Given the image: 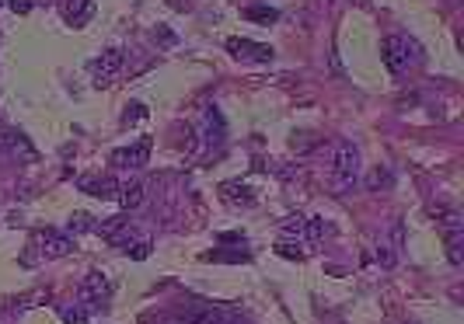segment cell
<instances>
[{"mask_svg": "<svg viewBox=\"0 0 464 324\" xmlns=\"http://www.w3.org/2000/svg\"><path fill=\"white\" fill-rule=\"evenodd\" d=\"M206 261H252V251H206Z\"/></svg>", "mask_w": 464, "mask_h": 324, "instance_id": "21", "label": "cell"}, {"mask_svg": "<svg viewBox=\"0 0 464 324\" xmlns=\"http://www.w3.org/2000/svg\"><path fill=\"white\" fill-rule=\"evenodd\" d=\"M387 185H391V171H387V168H377V171L367 178V188H370V192H381V188H387Z\"/></svg>", "mask_w": 464, "mask_h": 324, "instance_id": "24", "label": "cell"}, {"mask_svg": "<svg viewBox=\"0 0 464 324\" xmlns=\"http://www.w3.org/2000/svg\"><path fill=\"white\" fill-rule=\"evenodd\" d=\"M119 202H122V209L129 213V209H136L143 199H147V185L140 181V178H133V181H126V185H119V195H115Z\"/></svg>", "mask_w": 464, "mask_h": 324, "instance_id": "14", "label": "cell"}, {"mask_svg": "<svg viewBox=\"0 0 464 324\" xmlns=\"http://www.w3.org/2000/svg\"><path fill=\"white\" fill-rule=\"evenodd\" d=\"M301 237L304 234V216H287V223H283V237Z\"/></svg>", "mask_w": 464, "mask_h": 324, "instance_id": "29", "label": "cell"}, {"mask_svg": "<svg viewBox=\"0 0 464 324\" xmlns=\"http://www.w3.org/2000/svg\"><path fill=\"white\" fill-rule=\"evenodd\" d=\"M223 324H241V321H238V317H234V321H230V317H227V321H223Z\"/></svg>", "mask_w": 464, "mask_h": 324, "instance_id": "35", "label": "cell"}, {"mask_svg": "<svg viewBox=\"0 0 464 324\" xmlns=\"http://www.w3.org/2000/svg\"><path fill=\"white\" fill-rule=\"evenodd\" d=\"M223 321H227V314L216 307H195L185 314V324H223Z\"/></svg>", "mask_w": 464, "mask_h": 324, "instance_id": "16", "label": "cell"}, {"mask_svg": "<svg viewBox=\"0 0 464 324\" xmlns=\"http://www.w3.org/2000/svg\"><path fill=\"white\" fill-rule=\"evenodd\" d=\"M8 8H11L15 15H29V11H32V0H8Z\"/></svg>", "mask_w": 464, "mask_h": 324, "instance_id": "30", "label": "cell"}, {"mask_svg": "<svg viewBox=\"0 0 464 324\" xmlns=\"http://www.w3.org/2000/svg\"><path fill=\"white\" fill-rule=\"evenodd\" d=\"M171 11H192V0H168Z\"/></svg>", "mask_w": 464, "mask_h": 324, "instance_id": "32", "label": "cell"}, {"mask_svg": "<svg viewBox=\"0 0 464 324\" xmlns=\"http://www.w3.org/2000/svg\"><path fill=\"white\" fill-rule=\"evenodd\" d=\"M332 70H335V74H339V77H342V74H346V70H342V63H339V56H335V53H332Z\"/></svg>", "mask_w": 464, "mask_h": 324, "instance_id": "34", "label": "cell"}, {"mask_svg": "<svg viewBox=\"0 0 464 324\" xmlns=\"http://www.w3.org/2000/svg\"><path fill=\"white\" fill-rule=\"evenodd\" d=\"M304 234H307L311 241H321V237H332L335 227H332L325 216H311V220H304Z\"/></svg>", "mask_w": 464, "mask_h": 324, "instance_id": "18", "label": "cell"}, {"mask_svg": "<svg viewBox=\"0 0 464 324\" xmlns=\"http://www.w3.org/2000/svg\"><path fill=\"white\" fill-rule=\"evenodd\" d=\"M4 4H8V0H0V8H4Z\"/></svg>", "mask_w": 464, "mask_h": 324, "instance_id": "37", "label": "cell"}, {"mask_svg": "<svg viewBox=\"0 0 464 324\" xmlns=\"http://www.w3.org/2000/svg\"><path fill=\"white\" fill-rule=\"evenodd\" d=\"M276 251H280L283 258H301V251H297V248H290L287 241H280V244H276Z\"/></svg>", "mask_w": 464, "mask_h": 324, "instance_id": "31", "label": "cell"}, {"mask_svg": "<svg viewBox=\"0 0 464 324\" xmlns=\"http://www.w3.org/2000/svg\"><path fill=\"white\" fill-rule=\"evenodd\" d=\"M35 300H49V289H35V293H22V296L15 300V310H29V307H35Z\"/></svg>", "mask_w": 464, "mask_h": 324, "instance_id": "26", "label": "cell"}, {"mask_svg": "<svg viewBox=\"0 0 464 324\" xmlns=\"http://www.w3.org/2000/svg\"><path fill=\"white\" fill-rule=\"evenodd\" d=\"M67 234H70V237H77V234H95V216H91V213H74V216L67 220Z\"/></svg>", "mask_w": 464, "mask_h": 324, "instance_id": "20", "label": "cell"}, {"mask_svg": "<svg viewBox=\"0 0 464 324\" xmlns=\"http://www.w3.org/2000/svg\"><path fill=\"white\" fill-rule=\"evenodd\" d=\"M387 237H391L387 244H391V248L401 254V248H405V223H401V220H391V230H387Z\"/></svg>", "mask_w": 464, "mask_h": 324, "instance_id": "25", "label": "cell"}, {"mask_svg": "<svg viewBox=\"0 0 464 324\" xmlns=\"http://www.w3.org/2000/svg\"><path fill=\"white\" fill-rule=\"evenodd\" d=\"M122 49L119 46H112V49H105L98 60H91V81H95V88H109L115 77H119V70H122Z\"/></svg>", "mask_w": 464, "mask_h": 324, "instance_id": "4", "label": "cell"}, {"mask_svg": "<svg viewBox=\"0 0 464 324\" xmlns=\"http://www.w3.org/2000/svg\"><path fill=\"white\" fill-rule=\"evenodd\" d=\"M67 22L74 29H84L91 18H95V0H67V8H63Z\"/></svg>", "mask_w": 464, "mask_h": 324, "instance_id": "13", "label": "cell"}, {"mask_svg": "<svg viewBox=\"0 0 464 324\" xmlns=\"http://www.w3.org/2000/svg\"><path fill=\"white\" fill-rule=\"evenodd\" d=\"M109 296H112V282H109V275L105 272H88L84 279H81V289H77V307H84L88 314L91 310H102L105 303H109Z\"/></svg>", "mask_w": 464, "mask_h": 324, "instance_id": "3", "label": "cell"}, {"mask_svg": "<svg viewBox=\"0 0 464 324\" xmlns=\"http://www.w3.org/2000/svg\"><path fill=\"white\" fill-rule=\"evenodd\" d=\"M360 4H363V8H367V4H370V0H360Z\"/></svg>", "mask_w": 464, "mask_h": 324, "instance_id": "36", "label": "cell"}, {"mask_svg": "<svg viewBox=\"0 0 464 324\" xmlns=\"http://www.w3.org/2000/svg\"><path fill=\"white\" fill-rule=\"evenodd\" d=\"M227 53L238 56V60H248V63H273V46L266 42H252V39H227Z\"/></svg>", "mask_w": 464, "mask_h": 324, "instance_id": "6", "label": "cell"}, {"mask_svg": "<svg viewBox=\"0 0 464 324\" xmlns=\"http://www.w3.org/2000/svg\"><path fill=\"white\" fill-rule=\"evenodd\" d=\"M147 115V105H140V102H133V105H126V115H122V122L129 126V122H140Z\"/></svg>", "mask_w": 464, "mask_h": 324, "instance_id": "28", "label": "cell"}, {"mask_svg": "<svg viewBox=\"0 0 464 324\" xmlns=\"http://www.w3.org/2000/svg\"><path fill=\"white\" fill-rule=\"evenodd\" d=\"M241 15H245L248 22H259V25H273V22H280V11L269 8V4H248Z\"/></svg>", "mask_w": 464, "mask_h": 324, "instance_id": "17", "label": "cell"}, {"mask_svg": "<svg viewBox=\"0 0 464 324\" xmlns=\"http://www.w3.org/2000/svg\"><path fill=\"white\" fill-rule=\"evenodd\" d=\"M35 244H39L42 258H67V254H74V237L60 234V230H49V227L35 234Z\"/></svg>", "mask_w": 464, "mask_h": 324, "instance_id": "7", "label": "cell"}, {"mask_svg": "<svg viewBox=\"0 0 464 324\" xmlns=\"http://www.w3.org/2000/svg\"><path fill=\"white\" fill-rule=\"evenodd\" d=\"M0 150H4L8 157H15V161H25V164L39 161V150L32 147V140L22 129H0Z\"/></svg>", "mask_w": 464, "mask_h": 324, "instance_id": "5", "label": "cell"}, {"mask_svg": "<svg viewBox=\"0 0 464 324\" xmlns=\"http://www.w3.org/2000/svg\"><path fill=\"white\" fill-rule=\"evenodd\" d=\"M220 195H223L227 206H234V209H238V206H245V209L255 206V192H252L248 185H241V181H223V185H220Z\"/></svg>", "mask_w": 464, "mask_h": 324, "instance_id": "10", "label": "cell"}, {"mask_svg": "<svg viewBox=\"0 0 464 324\" xmlns=\"http://www.w3.org/2000/svg\"><path fill=\"white\" fill-rule=\"evenodd\" d=\"M202 126H206V140H209L213 147H220V143L227 140V122H223V115H220V108H216V105H209V108H206Z\"/></svg>", "mask_w": 464, "mask_h": 324, "instance_id": "11", "label": "cell"}, {"mask_svg": "<svg viewBox=\"0 0 464 324\" xmlns=\"http://www.w3.org/2000/svg\"><path fill=\"white\" fill-rule=\"evenodd\" d=\"M60 317H63V324H88V310L84 307H60Z\"/></svg>", "mask_w": 464, "mask_h": 324, "instance_id": "23", "label": "cell"}, {"mask_svg": "<svg viewBox=\"0 0 464 324\" xmlns=\"http://www.w3.org/2000/svg\"><path fill=\"white\" fill-rule=\"evenodd\" d=\"M95 234H102V237H105V241H112V244H122V241L133 234V220H129V213L109 216V220L95 223Z\"/></svg>", "mask_w": 464, "mask_h": 324, "instance_id": "9", "label": "cell"}, {"mask_svg": "<svg viewBox=\"0 0 464 324\" xmlns=\"http://www.w3.org/2000/svg\"><path fill=\"white\" fill-rule=\"evenodd\" d=\"M381 60H384V67H387L391 74H401V70L408 67V60H412V63H419V60H422V53H419V46H415L412 39L387 35V39L381 42Z\"/></svg>", "mask_w": 464, "mask_h": 324, "instance_id": "2", "label": "cell"}, {"mask_svg": "<svg viewBox=\"0 0 464 324\" xmlns=\"http://www.w3.org/2000/svg\"><path fill=\"white\" fill-rule=\"evenodd\" d=\"M154 42H161L164 49H175V46H178V35H175L168 25H157V29H154Z\"/></svg>", "mask_w": 464, "mask_h": 324, "instance_id": "27", "label": "cell"}, {"mask_svg": "<svg viewBox=\"0 0 464 324\" xmlns=\"http://www.w3.org/2000/svg\"><path fill=\"white\" fill-rule=\"evenodd\" d=\"M360 181V150L353 140H339L335 161H332V185L335 192H349Z\"/></svg>", "mask_w": 464, "mask_h": 324, "instance_id": "1", "label": "cell"}, {"mask_svg": "<svg viewBox=\"0 0 464 324\" xmlns=\"http://www.w3.org/2000/svg\"><path fill=\"white\" fill-rule=\"evenodd\" d=\"M220 241H223V244H230V241H234V244H245L241 234H220Z\"/></svg>", "mask_w": 464, "mask_h": 324, "instance_id": "33", "label": "cell"}, {"mask_svg": "<svg viewBox=\"0 0 464 324\" xmlns=\"http://www.w3.org/2000/svg\"><path fill=\"white\" fill-rule=\"evenodd\" d=\"M147 157H150V140L143 136V140H136L133 147H119V150H112V164L115 168H122V171H140L143 164H147Z\"/></svg>", "mask_w": 464, "mask_h": 324, "instance_id": "8", "label": "cell"}, {"mask_svg": "<svg viewBox=\"0 0 464 324\" xmlns=\"http://www.w3.org/2000/svg\"><path fill=\"white\" fill-rule=\"evenodd\" d=\"M440 230H443V241L454 244V241H464V220L457 209H447L443 220H440Z\"/></svg>", "mask_w": 464, "mask_h": 324, "instance_id": "15", "label": "cell"}, {"mask_svg": "<svg viewBox=\"0 0 464 324\" xmlns=\"http://www.w3.org/2000/svg\"><path fill=\"white\" fill-rule=\"evenodd\" d=\"M398 258H401V254H398L387 241H381V244H377V261H381V268H394V265H398Z\"/></svg>", "mask_w": 464, "mask_h": 324, "instance_id": "22", "label": "cell"}, {"mask_svg": "<svg viewBox=\"0 0 464 324\" xmlns=\"http://www.w3.org/2000/svg\"><path fill=\"white\" fill-rule=\"evenodd\" d=\"M119 248H122V251H126L129 258H136V261L150 258V241H147V237H133V234H129V237H126V241H122Z\"/></svg>", "mask_w": 464, "mask_h": 324, "instance_id": "19", "label": "cell"}, {"mask_svg": "<svg viewBox=\"0 0 464 324\" xmlns=\"http://www.w3.org/2000/svg\"><path fill=\"white\" fill-rule=\"evenodd\" d=\"M81 192L95 195V199H115L119 195V181L115 178H81Z\"/></svg>", "mask_w": 464, "mask_h": 324, "instance_id": "12", "label": "cell"}]
</instances>
